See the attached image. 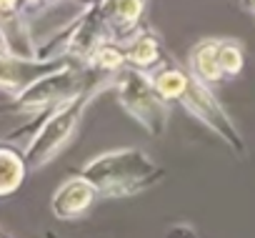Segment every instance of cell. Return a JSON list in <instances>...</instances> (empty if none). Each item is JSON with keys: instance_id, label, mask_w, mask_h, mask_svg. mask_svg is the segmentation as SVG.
<instances>
[{"instance_id": "obj_1", "label": "cell", "mask_w": 255, "mask_h": 238, "mask_svg": "<svg viewBox=\"0 0 255 238\" xmlns=\"http://www.w3.org/2000/svg\"><path fill=\"white\" fill-rule=\"evenodd\" d=\"M80 178L108 196H133L158 183L163 178V171L143 151L125 148L95 156L88 166H83Z\"/></svg>"}, {"instance_id": "obj_2", "label": "cell", "mask_w": 255, "mask_h": 238, "mask_svg": "<svg viewBox=\"0 0 255 238\" xmlns=\"http://www.w3.org/2000/svg\"><path fill=\"white\" fill-rule=\"evenodd\" d=\"M95 90H98V88H88V90H80V93L70 95V98L50 115V121L40 128V133L30 141V146H28V151H25V161H28L30 166L38 168V166L48 163V161L70 141V136L75 133V128H78V123H80V115H83L85 105L93 100Z\"/></svg>"}, {"instance_id": "obj_3", "label": "cell", "mask_w": 255, "mask_h": 238, "mask_svg": "<svg viewBox=\"0 0 255 238\" xmlns=\"http://www.w3.org/2000/svg\"><path fill=\"white\" fill-rule=\"evenodd\" d=\"M115 85H118L120 105L138 123H143L150 133L158 136L165 128V108H163V100L158 98L153 83L138 68H130V70H123L115 75Z\"/></svg>"}, {"instance_id": "obj_4", "label": "cell", "mask_w": 255, "mask_h": 238, "mask_svg": "<svg viewBox=\"0 0 255 238\" xmlns=\"http://www.w3.org/2000/svg\"><path fill=\"white\" fill-rule=\"evenodd\" d=\"M183 105L195 115V118H200V121L205 123V126H210L220 138H225L238 153H243L245 151V146H243V138H240V133H238V128L233 126V121L228 118V113L223 110V105L215 100V95L208 90V85L205 83H200V80H190V85H188V90L183 93Z\"/></svg>"}, {"instance_id": "obj_5", "label": "cell", "mask_w": 255, "mask_h": 238, "mask_svg": "<svg viewBox=\"0 0 255 238\" xmlns=\"http://www.w3.org/2000/svg\"><path fill=\"white\" fill-rule=\"evenodd\" d=\"M95 193H98V191H95L85 178H70V181H65V183L53 193L50 208H53V213H55L58 218L70 221V218L83 216V213L93 206Z\"/></svg>"}, {"instance_id": "obj_6", "label": "cell", "mask_w": 255, "mask_h": 238, "mask_svg": "<svg viewBox=\"0 0 255 238\" xmlns=\"http://www.w3.org/2000/svg\"><path fill=\"white\" fill-rule=\"evenodd\" d=\"M220 40H203L190 50V73L200 83H218L223 80V68H220Z\"/></svg>"}, {"instance_id": "obj_7", "label": "cell", "mask_w": 255, "mask_h": 238, "mask_svg": "<svg viewBox=\"0 0 255 238\" xmlns=\"http://www.w3.org/2000/svg\"><path fill=\"white\" fill-rule=\"evenodd\" d=\"M25 171H28V161L23 153L8 146H0V198L10 196L20 188Z\"/></svg>"}, {"instance_id": "obj_8", "label": "cell", "mask_w": 255, "mask_h": 238, "mask_svg": "<svg viewBox=\"0 0 255 238\" xmlns=\"http://www.w3.org/2000/svg\"><path fill=\"white\" fill-rule=\"evenodd\" d=\"M190 80H193V75H188L185 70H180L175 65H165V68L155 70V75L150 78V83H153V88H155V93L163 103L165 100H180L183 93L188 90Z\"/></svg>"}, {"instance_id": "obj_9", "label": "cell", "mask_w": 255, "mask_h": 238, "mask_svg": "<svg viewBox=\"0 0 255 238\" xmlns=\"http://www.w3.org/2000/svg\"><path fill=\"white\" fill-rule=\"evenodd\" d=\"M125 60L138 70L153 68L160 60V43L153 33H138L125 48Z\"/></svg>"}, {"instance_id": "obj_10", "label": "cell", "mask_w": 255, "mask_h": 238, "mask_svg": "<svg viewBox=\"0 0 255 238\" xmlns=\"http://www.w3.org/2000/svg\"><path fill=\"white\" fill-rule=\"evenodd\" d=\"M103 8L118 30H130L145 8V0H108Z\"/></svg>"}, {"instance_id": "obj_11", "label": "cell", "mask_w": 255, "mask_h": 238, "mask_svg": "<svg viewBox=\"0 0 255 238\" xmlns=\"http://www.w3.org/2000/svg\"><path fill=\"white\" fill-rule=\"evenodd\" d=\"M90 60L98 70L103 73H118L125 63V50L118 48L115 43H100L93 53H90Z\"/></svg>"}, {"instance_id": "obj_12", "label": "cell", "mask_w": 255, "mask_h": 238, "mask_svg": "<svg viewBox=\"0 0 255 238\" xmlns=\"http://www.w3.org/2000/svg\"><path fill=\"white\" fill-rule=\"evenodd\" d=\"M218 58H220V68H223V75H238L243 70V63H245V53H243V45L238 40H220V50H218Z\"/></svg>"}, {"instance_id": "obj_13", "label": "cell", "mask_w": 255, "mask_h": 238, "mask_svg": "<svg viewBox=\"0 0 255 238\" xmlns=\"http://www.w3.org/2000/svg\"><path fill=\"white\" fill-rule=\"evenodd\" d=\"M25 65H30V63H25ZM23 63H18L15 58H8V55H3L0 53V85H5V88H18V85H23V68H25Z\"/></svg>"}, {"instance_id": "obj_14", "label": "cell", "mask_w": 255, "mask_h": 238, "mask_svg": "<svg viewBox=\"0 0 255 238\" xmlns=\"http://www.w3.org/2000/svg\"><path fill=\"white\" fill-rule=\"evenodd\" d=\"M165 238H198V236H195V231L190 226H173Z\"/></svg>"}, {"instance_id": "obj_15", "label": "cell", "mask_w": 255, "mask_h": 238, "mask_svg": "<svg viewBox=\"0 0 255 238\" xmlns=\"http://www.w3.org/2000/svg\"><path fill=\"white\" fill-rule=\"evenodd\" d=\"M15 5H18V0H0V13H10L15 10Z\"/></svg>"}, {"instance_id": "obj_16", "label": "cell", "mask_w": 255, "mask_h": 238, "mask_svg": "<svg viewBox=\"0 0 255 238\" xmlns=\"http://www.w3.org/2000/svg\"><path fill=\"white\" fill-rule=\"evenodd\" d=\"M240 5H243L245 10H250V13H255V0H240Z\"/></svg>"}, {"instance_id": "obj_17", "label": "cell", "mask_w": 255, "mask_h": 238, "mask_svg": "<svg viewBox=\"0 0 255 238\" xmlns=\"http://www.w3.org/2000/svg\"><path fill=\"white\" fill-rule=\"evenodd\" d=\"M80 3H83V0H80ZM85 3H95V0H85Z\"/></svg>"}, {"instance_id": "obj_18", "label": "cell", "mask_w": 255, "mask_h": 238, "mask_svg": "<svg viewBox=\"0 0 255 238\" xmlns=\"http://www.w3.org/2000/svg\"><path fill=\"white\" fill-rule=\"evenodd\" d=\"M0 238H8V236H0Z\"/></svg>"}]
</instances>
